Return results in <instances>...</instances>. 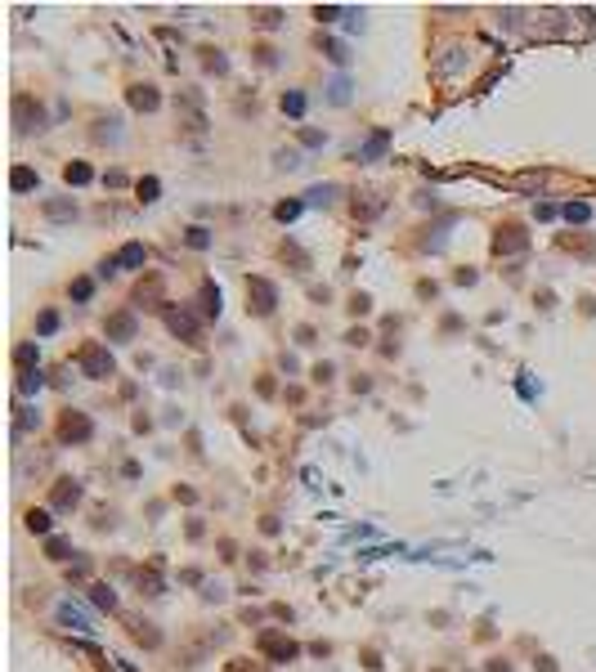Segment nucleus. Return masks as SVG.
Instances as JSON below:
<instances>
[{
    "instance_id": "7c9ffc66",
    "label": "nucleus",
    "mask_w": 596,
    "mask_h": 672,
    "mask_svg": "<svg viewBox=\"0 0 596 672\" xmlns=\"http://www.w3.org/2000/svg\"><path fill=\"white\" fill-rule=\"evenodd\" d=\"M90 291H94L90 278H77V283H72V296H77V300H90Z\"/></svg>"
},
{
    "instance_id": "7ed1b4c3",
    "label": "nucleus",
    "mask_w": 596,
    "mask_h": 672,
    "mask_svg": "<svg viewBox=\"0 0 596 672\" xmlns=\"http://www.w3.org/2000/svg\"><path fill=\"white\" fill-rule=\"evenodd\" d=\"M255 650L265 659H274V664H291V659L300 654V645L291 641L287 632H260V637H255Z\"/></svg>"
},
{
    "instance_id": "72a5a7b5",
    "label": "nucleus",
    "mask_w": 596,
    "mask_h": 672,
    "mask_svg": "<svg viewBox=\"0 0 596 672\" xmlns=\"http://www.w3.org/2000/svg\"><path fill=\"white\" fill-rule=\"evenodd\" d=\"M363 668H368V672H381V654H376V650H363Z\"/></svg>"
},
{
    "instance_id": "20e7f679",
    "label": "nucleus",
    "mask_w": 596,
    "mask_h": 672,
    "mask_svg": "<svg viewBox=\"0 0 596 672\" xmlns=\"http://www.w3.org/2000/svg\"><path fill=\"white\" fill-rule=\"evenodd\" d=\"M94 435V421L85 417V412H63V417H58V439H63V444H85V439Z\"/></svg>"
},
{
    "instance_id": "423d86ee",
    "label": "nucleus",
    "mask_w": 596,
    "mask_h": 672,
    "mask_svg": "<svg viewBox=\"0 0 596 672\" xmlns=\"http://www.w3.org/2000/svg\"><path fill=\"white\" fill-rule=\"evenodd\" d=\"M525 247H529V238H525V229H520V224H502V229H497V238H493V251L497 255L525 251Z\"/></svg>"
},
{
    "instance_id": "4c0bfd02",
    "label": "nucleus",
    "mask_w": 596,
    "mask_h": 672,
    "mask_svg": "<svg viewBox=\"0 0 596 672\" xmlns=\"http://www.w3.org/2000/svg\"><path fill=\"white\" fill-rule=\"evenodd\" d=\"M533 668H538V672H556V659H547V654H543V659H538V664H533Z\"/></svg>"
},
{
    "instance_id": "393cba45",
    "label": "nucleus",
    "mask_w": 596,
    "mask_h": 672,
    "mask_svg": "<svg viewBox=\"0 0 596 672\" xmlns=\"http://www.w3.org/2000/svg\"><path fill=\"white\" fill-rule=\"evenodd\" d=\"M58 619H63L68 628H77V632H85V614H77V609H72V605H63V609H58Z\"/></svg>"
},
{
    "instance_id": "9d476101",
    "label": "nucleus",
    "mask_w": 596,
    "mask_h": 672,
    "mask_svg": "<svg viewBox=\"0 0 596 672\" xmlns=\"http://www.w3.org/2000/svg\"><path fill=\"white\" fill-rule=\"evenodd\" d=\"M166 327L184 341H198V319H193V314H166Z\"/></svg>"
},
{
    "instance_id": "4be33fe9",
    "label": "nucleus",
    "mask_w": 596,
    "mask_h": 672,
    "mask_svg": "<svg viewBox=\"0 0 596 672\" xmlns=\"http://www.w3.org/2000/svg\"><path fill=\"white\" fill-rule=\"evenodd\" d=\"M283 113H291V117H300V113H305V94H300V90H291V94H283Z\"/></svg>"
},
{
    "instance_id": "5701e85b",
    "label": "nucleus",
    "mask_w": 596,
    "mask_h": 672,
    "mask_svg": "<svg viewBox=\"0 0 596 672\" xmlns=\"http://www.w3.org/2000/svg\"><path fill=\"white\" fill-rule=\"evenodd\" d=\"M588 215H592V211H588V202H569V206H565V220H569V224H583Z\"/></svg>"
},
{
    "instance_id": "f704fd0d",
    "label": "nucleus",
    "mask_w": 596,
    "mask_h": 672,
    "mask_svg": "<svg viewBox=\"0 0 596 672\" xmlns=\"http://www.w3.org/2000/svg\"><path fill=\"white\" fill-rule=\"evenodd\" d=\"M314 381H332V363H319V368H314Z\"/></svg>"
},
{
    "instance_id": "dca6fc26",
    "label": "nucleus",
    "mask_w": 596,
    "mask_h": 672,
    "mask_svg": "<svg viewBox=\"0 0 596 672\" xmlns=\"http://www.w3.org/2000/svg\"><path fill=\"white\" fill-rule=\"evenodd\" d=\"M202 314H206V319H215V314H220V287H215V283L202 287Z\"/></svg>"
},
{
    "instance_id": "c85d7f7f",
    "label": "nucleus",
    "mask_w": 596,
    "mask_h": 672,
    "mask_svg": "<svg viewBox=\"0 0 596 672\" xmlns=\"http://www.w3.org/2000/svg\"><path fill=\"white\" fill-rule=\"evenodd\" d=\"M135 189H139V198H144V202H157V189H162V184H157V179L148 175V179H139Z\"/></svg>"
},
{
    "instance_id": "4468645a",
    "label": "nucleus",
    "mask_w": 596,
    "mask_h": 672,
    "mask_svg": "<svg viewBox=\"0 0 596 672\" xmlns=\"http://www.w3.org/2000/svg\"><path fill=\"white\" fill-rule=\"evenodd\" d=\"M63 179H68V184H90L94 170L85 166V162H68V166H63Z\"/></svg>"
},
{
    "instance_id": "2f4dec72",
    "label": "nucleus",
    "mask_w": 596,
    "mask_h": 672,
    "mask_svg": "<svg viewBox=\"0 0 596 672\" xmlns=\"http://www.w3.org/2000/svg\"><path fill=\"white\" fill-rule=\"evenodd\" d=\"M274 215H278V220H296V215H300V202H278Z\"/></svg>"
},
{
    "instance_id": "aec40b11",
    "label": "nucleus",
    "mask_w": 596,
    "mask_h": 672,
    "mask_svg": "<svg viewBox=\"0 0 596 672\" xmlns=\"http://www.w3.org/2000/svg\"><path fill=\"white\" fill-rule=\"evenodd\" d=\"M14 363L23 372H32V363H36V345H32V341H23V345L14 350Z\"/></svg>"
},
{
    "instance_id": "a878e982",
    "label": "nucleus",
    "mask_w": 596,
    "mask_h": 672,
    "mask_svg": "<svg viewBox=\"0 0 596 672\" xmlns=\"http://www.w3.org/2000/svg\"><path fill=\"white\" fill-rule=\"evenodd\" d=\"M251 18L260 23V27H278V23H283V14H278V9H255Z\"/></svg>"
},
{
    "instance_id": "a211bd4d",
    "label": "nucleus",
    "mask_w": 596,
    "mask_h": 672,
    "mask_svg": "<svg viewBox=\"0 0 596 672\" xmlns=\"http://www.w3.org/2000/svg\"><path fill=\"white\" fill-rule=\"evenodd\" d=\"M23 520H27V529H32V533H50V511H36V507H32Z\"/></svg>"
},
{
    "instance_id": "1a4fd4ad",
    "label": "nucleus",
    "mask_w": 596,
    "mask_h": 672,
    "mask_svg": "<svg viewBox=\"0 0 596 672\" xmlns=\"http://www.w3.org/2000/svg\"><path fill=\"white\" fill-rule=\"evenodd\" d=\"M157 103H162L157 85H130V108L135 113H157Z\"/></svg>"
},
{
    "instance_id": "c756f323",
    "label": "nucleus",
    "mask_w": 596,
    "mask_h": 672,
    "mask_svg": "<svg viewBox=\"0 0 596 672\" xmlns=\"http://www.w3.org/2000/svg\"><path fill=\"white\" fill-rule=\"evenodd\" d=\"M255 63L274 68V63H278V50H274V45H255Z\"/></svg>"
},
{
    "instance_id": "6e6552de",
    "label": "nucleus",
    "mask_w": 596,
    "mask_h": 672,
    "mask_svg": "<svg viewBox=\"0 0 596 672\" xmlns=\"http://www.w3.org/2000/svg\"><path fill=\"white\" fill-rule=\"evenodd\" d=\"M103 332L113 336V341H135V314H130V310H117V314H108Z\"/></svg>"
},
{
    "instance_id": "f8f14e48",
    "label": "nucleus",
    "mask_w": 596,
    "mask_h": 672,
    "mask_svg": "<svg viewBox=\"0 0 596 672\" xmlns=\"http://www.w3.org/2000/svg\"><path fill=\"white\" fill-rule=\"evenodd\" d=\"M41 179H36V170L32 166H14V175H9V189L14 193H27V189H36Z\"/></svg>"
},
{
    "instance_id": "f03ea898",
    "label": "nucleus",
    "mask_w": 596,
    "mask_h": 672,
    "mask_svg": "<svg viewBox=\"0 0 596 672\" xmlns=\"http://www.w3.org/2000/svg\"><path fill=\"white\" fill-rule=\"evenodd\" d=\"M247 310H251V314H260V319L278 310V287L270 283V278H260V274H251V278H247Z\"/></svg>"
},
{
    "instance_id": "bb28decb",
    "label": "nucleus",
    "mask_w": 596,
    "mask_h": 672,
    "mask_svg": "<svg viewBox=\"0 0 596 672\" xmlns=\"http://www.w3.org/2000/svg\"><path fill=\"white\" fill-rule=\"evenodd\" d=\"M54 327H58V314H54V310H45L41 319H36V332H41V336H50Z\"/></svg>"
},
{
    "instance_id": "b1692460",
    "label": "nucleus",
    "mask_w": 596,
    "mask_h": 672,
    "mask_svg": "<svg viewBox=\"0 0 596 672\" xmlns=\"http://www.w3.org/2000/svg\"><path fill=\"white\" fill-rule=\"evenodd\" d=\"M184 242H189V247H193V251H202V247H206V242H211V234H206V229H198V224H193V229H189V234H184Z\"/></svg>"
},
{
    "instance_id": "e433bc0d",
    "label": "nucleus",
    "mask_w": 596,
    "mask_h": 672,
    "mask_svg": "<svg viewBox=\"0 0 596 672\" xmlns=\"http://www.w3.org/2000/svg\"><path fill=\"white\" fill-rule=\"evenodd\" d=\"M381 148H386V134H372V144H368V157H376Z\"/></svg>"
},
{
    "instance_id": "ddd939ff",
    "label": "nucleus",
    "mask_w": 596,
    "mask_h": 672,
    "mask_svg": "<svg viewBox=\"0 0 596 672\" xmlns=\"http://www.w3.org/2000/svg\"><path fill=\"white\" fill-rule=\"evenodd\" d=\"M130 637H135V641H144V645H148V650H157V645H162V637H157V632H153V623H139V619L130 623Z\"/></svg>"
},
{
    "instance_id": "9b49d317",
    "label": "nucleus",
    "mask_w": 596,
    "mask_h": 672,
    "mask_svg": "<svg viewBox=\"0 0 596 672\" xmlns=\"http://www.w3.org/2000/svg\"><path fill=\"white\" fill-rule=\"evenodd\" d=\"M144 260H148V251H144L139 242H126V247L117 251V269H144Z\"/></svg>"
},
{
    "instance_id": "f257e3e1",
    "label": "nucleus",
    "mask_w": 596,
    "mask_h": 672,
    "mask_svg": "<svg viewBox=\"0 0 596 672\" xmlns=\"http://www.w3.org/2000/svg\"><path fill=\"white\" fill-rule=\"evenodd\" d=\"M77 368L90 376V381H108V376L117 372V363H113V354H108L99 341H85V345L77 350Z\"/></svg>"
},
{
    "instance_id": "412c9836",
    "label": "nucleus",
    "mask_w": 596,
    "mask_h": 672,
    "mask_svg": "<svg viewBox=\"0 0 596 672\" xmlns=\"http://www.w3.org/2000/svg\"><path fill=\"white\" fill-rule=\"evenodd\" d=\"M350 314H355V319H363V314H372V296H363V291H355V296H350V305H345Z\"/></svg>"
},
{
    "instance_id": "0eeeda50",
    "label": "nucleus",
    "mask_w": 596,
    "mask_h": 672,
    "mask_svg": "<svg viewBox=\"0 0 596 672\" xmlns=\"http://www.w3.org/2000/svg\"><path fill=\"white\" fill-rule=\"evenodd\" d=\"M50 507H54V511L81 507V484H77V480H58V484L50 488Z\"/></svg>"
},
{
    "instance_id": "cd10ccee",
    "label": "nucleus",
    "mask_w": 596,
    "mask_h": 672,
    "mask_svg": "<svg viewBox=\"0 0 596 672\" xmlns=\"http://www.w3.org/2000/svg\"><path fill=\"white\" fill-rule=\"evenodd\" d=\"M18 390H23V395L41 390V372H36V368H32V372H23V376H18Z\"/></svg>"
},
{
    "instance_id": "f3484780",
    "label": "nucleus",
    "mask_w": 596,
    "mask_h": 672,
    "mask_svg": "<svg viewBox=\"0 0 596 672\" xmlns=\"http://www.w3.org/2000/svg\"><path fill=\"white\" fill-rule=\"evenodd\" d=\"M41 211L50 220H72V215H77V206H72V202H41Z\"/></svg>"
},
{
    "instance_id": "c9c22d12",
    "label": "nucleus",
    "mask_w": 596,
    "mask_h": 672,
    "mask_svg": "<svg viewBox=\"0 0 596 672\" xmlns=\"http://www.w3.org/2000/svg\"><path fill=\"white\" fill-rule=\"evenodd\" d=\"M103 184H113V189H121V184H126V175H121V170H108V175H103Z\"/></svg>"
},
{
    "instance_id": "39448f33",
    "label": "nucleus",
    "mask_w": 596,
    "mask_h": 672,
    "mask_svg": "<svg viewBox=\"0 0 596 672\" xmlns=\"http://www.w3.org/2000/svg\"><path fill=\"white\" fill-rule=\"evenodd\" d=\"M14 121H18V130L27 134V130H45V108L32 99V94H18L14 99Z\"/></svg>"
},
{
    "instance_id": "6ab92c4d",
    "label": "nucleus",
    "mask_w": 596,
    "mask_h": 672,
    "mask_svg": "<svg viewBox=\"0 0 596 672\" xmlns=\"http://www.w3.org/2000/svg\"><path fill=\"white\" fill-rule=\"evenodd\" d=\"M45 556H50V560H68L72 556V543H68V538H50V543H45Z\"/></svg>"
},
{
    "instance_id": "2eb2a0df",
    "label": "nucleus",
    "mask_w": 596,
    "mask_h": 672,
    "mask_svg": "<svg viewBox=\"0 0 596 672\" xmlns=\"http://www.w3.org/2000/svg\"><path fill=\"white\" fill-rule=\"evenodd\" d=\"M90 601L99 605V609H117V592L108 588V583H94V588H90Z\"/></svg>"
},
{
    "instance_id": "473e14b6",
    "label": "nucleus",
    "mask_w": 596,
    "mask_h": 672,
    "mask_svg": "<svg viewBox=\"0 0 596 672\" xmlns=\"http://www.w3.org/2000/svg\"><path fill=\"white\" fill-rule=\"evenodd\" d=\"M368 341H372V336L363 332V327H350V332H345V345H368Z\"/></svg>"
}]
</instances>
